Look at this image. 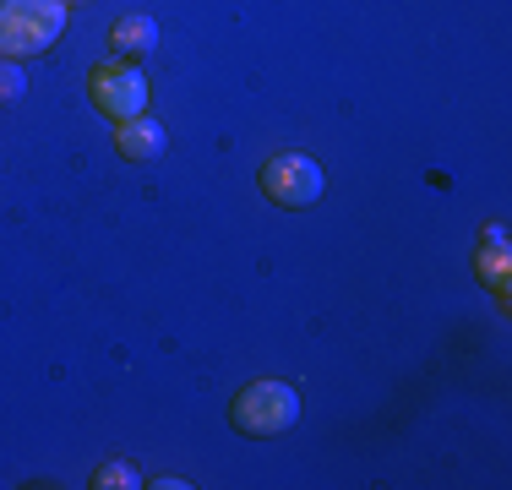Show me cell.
Segmentation results:
<instances>
[{
    "instance_id": "cell-1",
    "label": "cell",
    "mask_w": 512,
    "mask_h": 490,
    "mask_svg": "<svg viewBox=\"0 0 512 490\" xmlns=\"http://www.w3.org/2000/svg\"><path fill=\"white\" fill-rule=\"evenodd\" d=\"M71 6L66 0H0V55H44L60 33H66Z\"/></svg>"
},
{
    "instance_id": "cell-2",
    "label": "cell",
    "mask_w": 512,
    "mask_h": 490,
    "mask_svg": "<svg viewBox=\"0 0 512 490\" xmlns=\"http://www.w3.org/2000/svg\"><path fill=\"white\" fill-rule=\"evenodd\" d=\"M229 420H235L240 436H284L300 420V392L289 382H251L235 392Z\"/></svg>"
},
{
    "instance_id": "cell-3",
    "label": "cell",
    "mask_w": 512,
    "mask_h": 490,
    "mask_svg": "<svg viewBox=\"0 0 512 490\" xmlns=\"http://www.w3.org/2000/svg\"><path fill=\"white\" fill-rule=\"evenodd\" d=\"M88 98L104 109L109 120H131L148 115V77L137 71V60H104V66L88 71Z\"/></svg>"
},
{
    "instance_id": "cell-4",
    "label": "cell",
    "mask_w": 512,
    "mask_h": 490,
    "mask_svg": "<svg viewBox=\"0 0 512 490\" xmlns=\"http://www.w3.org/2000/svg\"><path fill=\"white\" fill-rule=\"evenodd\" d=\"M256 186H262V196H273L278 207H311L327 191V175L306 153H278L256 169Z\"/></svg>"
},
{
    "instance_id": "cell-5",
    "label": "cell",
    "mask_w": 512,
    "mask_h": 490,
    "mask_svg": "<svg viewBox=\"0 0 512 490\" xmlns=\"http://www.w3.org/2000/svg\"><path fill=\"white\" fill-rule=\"evenodd\" d=\"M507 273H512V240L502 224H491L474 240V278L496 294V305H507Z\"/></svg>"
},
{
    "instance_id": "cell-6",
    "label": "cell",
    "mask_w": 512,
    "mask_h": 490,
    "mask_svg": "<svg viewBox=\"0 0 512 490\" xmlns=\"http://www.w3.org/2000/svg\"><path fill=\"white\" fill-rule=\"evenodd\" d=\"M164 126L153 115H131V120H115V153L131 158V164H148V158L164 153Z\"/></svg>"
},
{
    "instance_id": "cell-7",
    "label": "cell",
    "mask_w": 512,
    "mask_h": 490,
    "mask_svg": "<svg viewBox=\"0 0 512 490\" xmlns=\"http://www.w3.org/2000/svg\"><path fill=\"white\" fill-rule=\"evenodd\" d=\"M109 44H115L120 60H142L158 49V22L148 17V11H126V17L109 28Z\"/></svg>"
},
{
    "instance_id": "cell-8",
    "label": "cell",
    "mask_w": 512,
    "mask_h": 490,
    "mask_svg": "<svg viewBox=\"0 0 512 490\" xmlns=\"http://www.w3.org/2000/svg\"><path fill=\"white\" fill-rule=\"evenodd\" d=\"M93 490H137L142 485V474L137 469H131V463H99V474H93V480H88Z\"/></svg>"
},
{
    "instance_id": "cell-9",
    "label": "cell",
    "mask_w": 512,
    "mask_h": 490,
    "mask_svg": "<svg viewBox=\"0 0 512 490\" xmlns=\"http://www.w3.org/2000/svg\"><path fill=\"white\" fill-rule=\"evenodd\" d=\"M22 93H28V71H22L17 60L0 55V104H17Z\"/></svg>"
},
{
    "instance_id": "cell-10",
    "label": "cell",
    "mask_w": 512,
    "mask_h": 490,
    "mask_svg": "<svg viewBox=\"0 0 512 490\" xmlns=\"http://www.w3.org/2000/svg\"><path fill=\"white\" fill-rule=\"evenodd\" d=\"M158 490H191V480H175V474H164V480H153Z\"/></svg>"
},
{
    "instance_id": "cell-11",
    "label": "cell",
    "mask_w": 512,
    "mask_h": 490,
    "mask_svg": "<svg viewBox=\"0 0 512 490\" xmlns=\"http://www.w3.org/2000/svg\"><path fill=\"white\" fill-rule=\"evenodd\" d=\"M66 6H77V0H66Z\"/></svg>"
}]
</instances>
